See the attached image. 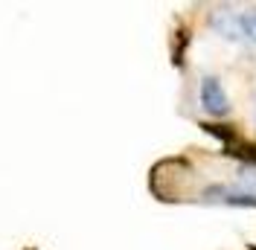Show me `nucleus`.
Returning a JSON list of instances; mask_svg holds the SVG:
<instances>
[{
	"instance_id": "1",
	"label": "nucleus",
	"mask_w": 256,
	"mask_h": 250,
	"mask_svg": "<svg viewBox=\"0 0 256 250\" xmlns=\"http://www.w3.org/2000/svg\"><path fill=\"white\" fill-rule=\"evenodd\" d=\"M201 108L212 114V116H227L230 114V102L224 94L222 82L216 76H204L201 78Z\"/></svg>"
},
{
	"instance_id": "2",
	"label": "nucleus",
	"mask_w": 256,
	"mask_h": 250,
	"mask_svg": "<svg viewBox=\"0 0 256 250\" xmlns=\"http://www.w3.org/2000/svg\"><path fill=\"white\" fill-rule=\"evenodd\" d=\"M204 204H227V206H250L256 210V192H239L230 186H207L201 192Z\"/></svg>"
},
{
	"instance_id": "3",
	"label": "nucleus",
	"mask_w": 256,
	"mask_h": 250,
	"mask_svg": "<svg viewBox=\"0 0 256 250\" xmlns=\"http://www.w3.org/2000/svg\"><path fill=\"white\" fill-rule=\"evenodd\" d=\"M210 24H212V30L218 32L222 38H227V41H244V32H242V20H239V15H236V12L218 9V12H212Z\"/></svg>"
},
{
	"instance_id": "4",
	"label": "nucleus",
	"mask_w": 256,
	"mask_h": 250,
	"mask_svg": "<svg viewBox=\"0 0 256 250\" xmlns=\"http://www.w3.org/2000/svg\"><path fill=\"white\" fill-rule=\"evenodd\" d=\"M239 20H242V32H244V41L256 44V9H250V12H242Z\"/></svg>"
},
{
	"instance_id": "5",
	"label": "nucleus",
	"mask_w": 256,
	"mask_h": 250,
	"mask_svg": "<svg viewBox=\"0 0 256 250\" xmlns=\"http://www.w3.org/2000/svg\"><path fill=\"white\" fill-rule=\"evenodd\" d=\"M239 180L244 184V186H254L256 189V169H250V166H248V169H242Z\"/></svg>"
},
{
	"instance_id": "6",
	"label": "nucleus",
	"mask_w": 256,
	"mask_h": 250,
	"mask_svg": "<svg viewBox=\"0 0 256 250\" xmlns=\"http://www.w3.org/2000/svg\"><path fill=\"white\" fill-rule=\"evenodd\" d=\"M254 122H256V99H254Z\"/></svg>"
}]
</instances>
